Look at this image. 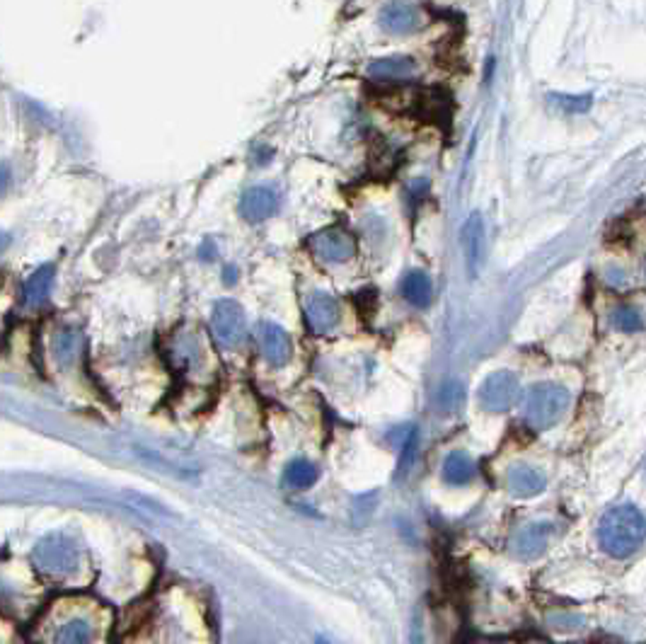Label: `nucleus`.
I'll return each instance as SVG.
<instances>
[{
    "label": "nucleus",
    "instance_id": "f257e3e1",
    "mask_svg": "<svg viewBox=\"0 0 646 644\" xmlns=\"http://www.w3.org/2000/svg\"><path fill=\"white\" fill-rule=\"evenodd\" d=\"M646 540V516L637 506L620 504L608 509L598 523V545L605 555L627 559Z\"/></svg>",
    "mask_w": 646,
    "mask_h": 644
},
{
    "label": "nucleus",
    "instance_id": "f03ea898",
    "mask_svg": "<svg viewBox=\"0 0 646 644\" xmlns=\"http://www.w3.org/2000/svg\"><path fill=\"white\" fill-rule=\"evenodd\" d=\"M571 405V392L559 383H538L525 392L523 419L533 431H547L559 424Z\"/></svg>",
    "mask_w": 646,
    "mask_h": 644
},
{
    "label": "nucleus",
    "instance_id": "7ed1b4c3",
    "mask_svg": "<svg viewBox=\"0 0 646 644\" xmlns=\"http://www.w3.org/2000/svg\"><path fill=\"white\" fill-rule=\"evenodd\" d=\"M35 565L53 576H68L78 569V543L66 533H49L32 550Z\"/></svg>",
    "mask_w": 646,
    "mask_h": 644
},
{
    "label": "nucleus",
    "instance_id": "20e7f679",
    "mask_svg": "<svg viewBox=\"0 0 646 644\" xmlns=\"http://www.w3.org/2000/svg\"><path fill=\"white\" fill-rule=\"evenodd\" d=\"M211 332H213V337L220 347H240L247 340L245 310L240 308V303L230 301V298L216 301L213 310H211Z\"/></svg>",
    "mask_w": 646,
    "mask_h": 644
},
{
    "label": "nucleus",
    "instance_id": "39448f33",
    "mask_svg": "<svg viewBox=\"0 0 646 644\" xmlns=\"http://www.w3.org/2000/svg\"><path fill=\"white\" fill-rule=\"evenodd\" d=\"M310 250L320 262L324 264H344L356 254V237L351 236L344 228H324L320 233H315L310 240Z\"/></svg>",
    "mask_w": 646,
    "mask_h": 644
},
{
    "label": "nucleus",
    "instance_id": "423d86ee",
    "mask_svg": "<svg viewBox=\"0 0 646 644\" xmlns=\"http://www.w3.org/2000/svg\"><path fill=\"white\" fill-rule=\"evenodd\" d=\"M521 400V383L511 371H497L491 374L480 388L482 407L491 415H504Z\"/></svg>",
    "mask_w": 646,
    "mask_h": 644
},
{
    "label": "nucleus",
    "instance_id": "0eeeda50",
    "mask_svg": "<svg viewBox=\"0 0 646 644\" xmlns=\"http://www.w3.org/2000/svg\"><path fill=\"white\" fill-rule=\"evenodd\" d=\"M460 245H463L465 264H467L470 277H477L482 267H484V260H487V228H484V221H482L480 213H472L465 221L463 233H460Z\"/></svg>",
    "mask_w": 646,
    "mask_h": 644
},
{
    "label": "nucleus",
    "instance_id": "6e6552de",
    "mask_svg": "<svg viewBox=\"0 0 646 644\" xmlns=\"http://www.w3.org/2000/svg\"><path fill=\"white\" fill-rule=\"evenodd\" d=\"M339 318L341 310L334 296L317 291V294H313V296L307 298L306 320L307 327H310L315 334H330V332L339 325Z\"/></svg>",
    "mask_w": 646,
    "mask_h": 644
},
{
    "label": "nucleus",
    "instance_id": "1a4fd4ad",
    "mask_svg": "<svg viewBox=\"0 0 646 644\" xmlns=\"http://www.w3.org/2000/svg\"><path fill=\"white\" fill-rule=\"evenodd\" d=\"M257 342H259V351L271 366H286L293 354V344H291L289 332L274 325V322H262L257 327Z\"/></svg>",
    "mask_w": 646,
    "mask_h": 644
},
{
    "label": "nucleus",
    "instance_id": "9d476101",
    "mask_svg": "<svg viewBox=\"0 0 646 644\" xmlns=\"http://www.w3.org/2000/svg\"><path fill=\"white\" fill-rule=\"evenodd\" d=\"M279 204L281 199L276 189H271V187H252L240 199V213L250 223H259V221H267V218L274 216L279 211Z\"/></svg>",
    "mask_w": 646,
    "mask_h": 644
},
{
    "label": "nucleus",
    "instance_id": "9b49d317",
    "mask_svg": "<svg viewBox=\"0 0 646 644\" xmlns=\"http://www.w3.org/2000/svg\"><path fill=\"white\" fill-rule=\"evenodd\" d=\"M380 25L393 35H410L421 27V12L407 0H393L380 12Z\"/></svg>",
    "mask_w": 646,
    "mask_h": 644
},
{
    "label": "nucleus",
    "instance_id": "f8f14e48",
    "mask_svg": "<svg viewBox=\"0 0 646 644\" xmlns=\"http://www.w3.org/2000/svg\"><path fill=\"white\" fill-rule=\"evenodd\" d=\"M417 76V63L410 56H385L368 66V78L380 83H404Z\"/></svg>",
    "mask_w": 646,
    "mask_h": 644
},
{
    "label": "nucleus",
    "instance_id": "ddd939ff",
    "mask_svg": "<svg viewBox=\"0 0 646 644\" xmlns=\"http://www.w3.org/2000/svg\"><path fill=\"white\" fill-rule=\"evenodd\" d=\"M508 492L518 499H530L545 492L547 479L533 465H515L508 471Z\"/></svg>",
    "mask_w": 646,
    "mask_h": 644
},
{
    "label": "nucleus",
    "instance_id": "4468645a",
    "mask_svg": "<svg viewBox=\"0 0 646 644\" xmlns=\"http://www.w3.org/2000/svg\"><path fill=\"white\" fill-rule=\"evenodd\" d=\"M53 279H56V271H53L52 264H44L25 281L22 286V303L27 308H42V305L49 301L53 288Z\"/></svg>",
    "mask_w": 646,
    "mask_h": 644
},
{
    "label": "nucleus",
    "instance_id": "2eb2a0df",
    "mask_svg": "<svg viewBox=\"0 0 646 644\" xmlns=\"http://www.w3.org/2000/svg\"><path fill=\"white\" fill-rule=\"evenodd\" d=\"M400 291L404 301L414 308H428L431 305V298H434V286H431V279H428L427 271L421 270H411L407 271L400 281Z\"/></svg>",
    "mask_w": 646,
    "mask_h": 644
},
{
    "label": "nucleus",
    "instance_id": "dca6fc26",
    "mask_svg": "<svg viewBox=\"0 0 646 644\" xmlns=\"http://www.w3.org/2000/svg\"><path fill=\"white\" fill-rule=\"evenodd\" d=\"M547 543H550V526H545V523L525 526L523 531L515 535L514 552L523 559L540 558L547 548Z\"/></svg>",
    "mask_w": 646,
    "mask_h": 644
},
{
    "label": "nucleus",
    "instance_id": "f3484780",
    "mask_svg": "<svg viewBox=\"0 0 646 644\" xmlns=\"http://www.w3.org/2000/svg\"><path fill=\"white\" fill-rule=\"evenodd\" d=\"M477 478V465L465 451L448 453L443 461V482L451 487H467Z\"/></svg>",
    "mask_w": 646,
    "mask_h": 644
},
{
    "label": "nucleus",
    "instance_id": "a211bd4d",
    "mask_svg": "<svg viewBox=\"0 0 646 644\" xmlns=\"http://www.w3.org/2000/svg\"><path fill=\"white\" fill-rule=\"evenodd\" d=\"M320 478V471L317 465L306 458H296L286 465V472H283V482L293 489H307L313 487L315 482Z\"/></svg>",
    "mask_w": 646,
    "mask_h": 644
},
{
    "label": "nucleus",
    "instance_id": "6ab92c4d",
    "mask_svg": "<svg viewBox=\"0 0 646 644\" xmlns=\"http://www.w3.org/2000/svg\"><path fill=\"white\" fill-rule=\"evenodd\" d=\"M78 347H80V334L73 327H63V330L56 332L53 337V358L59 366H70L78 357Z\"/></svg>",
    "mask_w": 646,
    "mask_h": 644
},
{
    "label": "nucleus",
    "instance_id": "aec40b11",
    "mask_svg": "<svg viewBox=\"0 0 646 644\" xmlns=\"http://www.w3.org/2000/svg\"><path fill=\"white\" fill-rule=\"evenodd\" d=\"M90 640H92V625L85 618H73L59 627L53 644H90Z\"/></svg>",
    "mask_w": 646,
    "mask_h": 644
},
{
    "label": "nucleus",
    "instance_id": "412c9836",
    "mask_svg": "<svg viewBox=\"0 0 646 644\" xmlns=\"http://www.w3.org/2000/svg\"><path fill=\"white\" fill-rule=\"evenodd\" d=\"M610 320L618 330L627 332V334L644 330V318H642V313H639L637 308H632V305H620V308H615Z\"/></svg>",
    "mask_w": 646,
    "mask_h": 644
},
{
    "label": "nucleus",
    "instance_id": "4be33fe9",
    "mask_svg": "<svg viewBox=\"0 0 646 644\" xmlns=\"http://www.w3.org/2000/svg\"><path fill=\"white\" fill-rule=\"evenodd\" d=\"M550 100L552 105L557 107L562 114H581L591 107V102H594V97L591 95H562V93H554Z\"/></svg>",
    "mask_w": 646,
    "mask_h": 644
},
{
    "label": "nucleus",
    "instance_id": "5701e85b",
    "mask_svg": "<svg viewBox=\"0 0 646 644\" xmlns=\"http://www.w3.org/2000/svg\"><path fill=\"white\" fill-rule=\"evenodd\" d=\"M417 446H419V431L417 429H411L407 439H404V444H402V453H400V463H397V479H402L410 468L414 465V458H417Z\"/></svg>",
    "mask_w": 646,
    "mask_h": 644
},
{
    "label": "nucleus",
    "instance_id": "b1692460",
    "mask_svg": "<svg viewBox=\"0 0 646 644\" xmlns=\"http://www.w3.org/2000/svg\"><path fill=\"white\" fill-rule=\"evenodd\" d=\"M463 402V385L460 383H446L438 392V405L446 409V412H453L458 409V405Z\"/></svg>",
    "mask_w": 646,
    "mask_h": 644
},
{
    "label": "nucleus",
    "instance_id": "393cba45",
    "mask_svg": "<svg viewBox=\"0 0 646 644\" xmlns=\"http://www.w3.org/2000/svg\"><path fill=\"white\" fill-rule=\"evenodd\" d=\"M10 182H12V173H10V167L5 163H0V194L8 192Z\"/></svg>",
    "mask_w": 646,
    "mask_h": 644
},
{
    "label": "nucleus",
    "instance_id": "a878e982",
    "mask_svg": "<svg viewBox=\"0 0 646 644\" xmlns=\"http://www.w3.org/2000/svg\"><path fill=\"white\" fill-rule=\"evenodd\" d=\"M605 279L610 281L612 286H622V284L627 281V277H625L620 270H615V267H612V270H608V274H605Z\"/></svg>",
    "mask_w": 646,
    "mask_h": 644
},
{
    "label": "nucleus",
    "instance_id": "bb28decb",
    "mask_svg": "<svg viewBox=\"0 0 646 644\" xmlns=\"http://www.w3.org/2000/svg\"><path fill=\"white\" fill-rule=\"evenodd\" d=\"M8 245H10V236H8V233H3V230H0V254L8 250Z\"/></svg>",
    "mask_w": 646,
    "mask_h": 644
}]
</instances>
